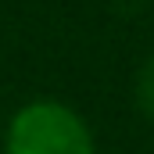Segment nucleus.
Wrapping results in <instances>:
<instances>
[{
    "mask_svg": "<svg viewBox=\"0 0 154 154\" xmlns=\"http://www.w3.org/2000/svg\"><path fill=\"white\" fill-rule=\"evenodd\" d=\"M7 154H93L90 125L57 100H32L7 125Z\"/></svg>",
    "mask_w": 154,
    "mask_h": 154,
    "instance_id": "obj_1",
    "label": "nucleus"
},
{
    "mask_svg": "<svg viewBox=\"0 0 154 154\" xmlns=\"http://www.w3.org/2000/svg\"><path fill=\"white\" fill-rule=\"evenodd\" d=\"M136 100H140V108L154 118V54L143 61V68H140V75H136Z\"/></svg>",
    "mask_w": 154,
    "mask_h": 154,
    "instance_id": "obj_2",
    "label": "nucleus"
}]
</instances>
